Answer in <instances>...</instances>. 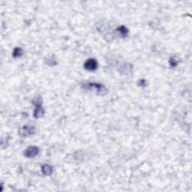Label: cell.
<instances>
[{"instance_id": "obj_1", "label": "cell", "mask_w": 192, "mask_h": 192, "mask_svg": "<svg viewBox=\"0 0 192 192\" xmlns=\"http://www.w3.org/2000/svg\"><path fill=\"white\" fill-rule=\"evenodd\" d=\"M83 87L86 89H94L95 90L97 93L101 95L107 94V89L104 85L101 83H84L83 85Z\"/></svg>"}, {"instance_id": "obj_2", "label": "cell", "mask_w": 192, "mask_h": 192, "mask_svg": "<svg viewBox=\"0 0 192 192\" xmlns=\"http://www.w3.org/2000/svg\"><path fill=\"white\" fill-rule=\"evenodd\" d=\"M34 133H35V127L33 125H23L19 131V134L23 137H26Z\"/></svg>"}, {"instance_id": "obj_3", "label": "cell", "mask_w": 192, "mask_h": 192, "mask_svg": "<svg viewBox=\"0 0 192 192\" xmlns=\"http://www.w3.org/2000/svg\"><path fill=\"white\" fill-rule=\"evenodd\" d=\"M84 68L85 69L89 72H93L97 69L98 68V62L95 59H89L84 63Z\"/></svg>"}, {"instance_id": "obj_4", "label": "cell", "mask_w": 192, "mask_h": 192, "mask_svg": "<svg viewBox=\"0 0 192 192\" xmlns=\"http://www.w3.org/2000/svg\"><path fill=\"white\" fill-rule=\"evenodd\" d=\"M39 153V148L38 146H32L26 149L24 152V155L26 158H33Z\"/></svg>"}, {"instance_id": "obj_5", "label": "cell", "mask_w": 192, "mask_h": 192, "mask_svg": "<svg viewBox=\"0 0 192 192\" xmlns=\"http://www.w3.org/2000/svg\"><path fill=\"white\" fill-rule=\"evenodd\" d=\"M44 114V110L42 106L35 107V111H34V117L35 118H41L43 117Z\"/></svg>"}, {"instance_id": "obj_6", "label": "cell", "mask_w": 192, "mask_h": 192, "mask_svg": "<svg viewBox=\"0 0 192 192\" xmlns=\"http://www.w3.org/2000/svg\"><path fill=\"white\" fill-rule=\"evenodd\" d=\"M41 171L46 176H49V175H51L53 173V168L51 166L48 165V164H44L41 167Z\"/></svg>"}, {"instance_id": "obj_7", "label": "cell", "mask_w": 192, "mask_h": 192, "mask_svg": "<svg viewBox=\"0 0 192 192\" xmlns=\"http://www.w3.org/2000/svg\"><path fill=\"white\" fill-rule=\"evenodd\" d=\"M117 31L119 32V35L122 36V37H126L128 34V29H127L125 26H119L117 29Z\"/></svg>"}, {"instance_id": "obj_8", "label": "cell", "mask_w": 192, "mask_h": 192, "mask_svg": "<svg viewBox=\"0 0 192 192\" xmlns=\"http://www.w3.org/2000/svg\"><path fill=\"white\" fill-rule=\"evenodd\" d=\"M180 59L176 56H171L170 58V60H169V63H170V66L172 68H175L178 66V64L179 63Z\"/></svg>"}, {"instance_id": "obj_9", "label": "cell", "mask_w": 192, "mask_h": 192, "mask_svg": "<svg viewBox=\"0 0 192 192\" xmlns=\"http://www.w3.org/2000/svg\"><path fill=\"white\" fill-rule=\"evenodd\" d=\"M23 54V50L22 48L21 47H16L14 50V51H13V57L15 58H19L22 56Z\"/></svg>"}, {"instance_id": "obj_10", "label": "cell", "mask_w": 192, "mask_h": 192, "mask_svg": "<svg viewBox=\"0 0 192 192\" xmlns=\"http://www.w3.org/2000/svg\"><path fill=\"white\" fill-rule=\"evenodd\" d=\"M146 84V81L144 79H141V80H140L139 82H138V85L140 86H145Z\"/></svg>"}]
</instances>
